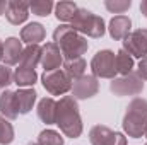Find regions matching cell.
<instances>
[{"mask_svg": "<svg viewBox=\"0 0 147 145\" xmlns=\"http://www.w3.org/2000/svg\"><path fill=\"white\" fill-rule=\"evenodd\" d=\"M22 44L17 38H9L3 43V62L5 65H16L17 62H21L22 56Z\"/></svg>", "mask_w": 147, "mask_h": 145, "instance_id": "obj_13", "label": "cell"}, {"mask_svg": "<svg viewBox=\"0 0 147 145\" xmlns=\"http://www.w3.org/2000/svg\"><path fill=\"white\" fill-rule=\"evenodd\" d=\"M3 58V43L0 41V60Z\"/></svg>", "mask_w": 147, "mask_h": 145, "instance_id": "obj_32", "label": "cell"}, {"mask_svg": "<svg viewBox=\"0 0 147 145\" xmlns=\"http://www.w3.org/2000/svg\"><path fill=\"white\" fill-rule=\"evenodd\" d=\"M55 123L60 126L62 133L69 138H79L82 133V121L79 114V106L74 96H63L57 103V118Z\"/></svg>", "mask_w": 147, "mask_h": 145, "instance_id": "obj_1", "label": "cell"}, {"mask_svg": "<svg viewBox=\"0 0 147 145\" xmlns=\"http://www.w3.org/2000/svg\"><path fill=\"white\" fill-rule=\"evenodd\" d=\"M29 145H38V144H29Z\"/></svg>", "mask_w": 147, "mask_h": 145, "instance_id": "obj_33", "label": "cell"}, {"mask_svg": "<svg viewBox=\"0 0 147 145\" xmlns=\"http://www.w3.org/2000/svg\"><path fill=\"white\" fill-rule=\"evenodd\" d=\"M29 15V3L26 2H17V0H12L9 2L7 5V12H5V17L10 24L14 26H19L22 24Z\"/></svg>", "mask_w": 147, "mask_h": 145, "instance_id": "obj_12", "label": "cell"}, {"mask_svg": "<svg viewBox=\"0 0 147 145\" xmlns=\"http://www.w3.org/2000/svg\"><path fill=\"white\" fill-rule=\"evenodd\" d=\"M146 145H147V144H146Z\"/></svg>", "mask_w": 147, "mask_h": 145, "instance_id": "obj_35", "label": "cell"}, {"mask_svg": "<svg viewBox=\"0 0 147 145\" xmlns=\"http://www.w3.org/2000/svg\"><path fill=\"white\" fill-rule=\"evenodd\" d=\"M14 140V126L7 121V118L0 116V145H9Z\"/></svg>", "mask_w": 147, "mask_h": 145, "instance_id": "obj_25", "label": "cell"}, {"mask_svg": "<svg viewBox=\"0 0 147 145\" xmlns=\"http://www.w3.org/2000/svg\"><path fill=\"white\" fill-rule=\"evenodd\" d=\"M38 116L43 123L53 125L57 118V101L51 97H43L38 104Z\"/></svg>", "mask_w": 147, "mask_h": 145, "instance_id": "obj_16", "label": "cell"}, {"mask_svg": "<svg viewBox=\"0 0 147 145\" xmlns=\"http://www.w3.org/2000/svg\"><path fill=\"white\" fill-rule=\"evenodd\" d=\"M45 36H46V31L39 22H31L26 28H22L21 31V41L28 44H38L39 41L45 39Z\"/></svg>", "mask_w": 147, "mask_h": 145, "instance_id": "obj_17", "label": "cell"}, {"mask_svg": "<svg viewBox=\"0 0 147 145\" xmlns=\"http://www.w3.org/2000/svg\"><path fill=\"white\" fill-rule=\"evenodd\" d=\"M0 113L9 118V119H16L19 116L17 113V106H16V97H14V92L12 91H3L2 96H0Z\"/></svg>", "mask_w": 147, "mask_h": 145, "instance_id": "obj_18", "label": "cell"}, {"mask_svg": "<svg viewBox=\"0 0 147 145\" xmlns=\"http://www.w3.org/2000/svg\"><path fill=\"white\" fill-rule=\"evenodd\" d=\"M99 91V82L94 75H82L72 84V94L75 99H89Z\"/></svg>", "mask_w": 147, "mask_h": 145, "instance_id": "obj_10", "label": "cell"}, {"mask_svg": "<svg viewBox=\"0 0 147 145\" xmlns=\"http://www.w3.org/2000/svg\"><path fill=\"white\" fill-rule=\"evenodd\" d=\"M53 9V2L51 0H36L29 3V10H33V14L36 15H48Z\"/></svg>", "mask_w": 147, "mask_h": 145, "instance_id": "obj_26", "label": "cell"}, {"mask_svg": "<svg viewBox=\"0 0 147 145\" xmlns=\"http://www.w3.org/2000/svg\"><path fill=\"white\" fill-rule=\"evenodd\" d=\"M38 75L33 68H26V67H19L14 72V82L19 87H28V85H34L36 84Z\"/></svg>", "mask_w": 147, "mask_h": 145, "instance_id": "obj_20", "label": "cell"}, {"mask_svg": "<svg viewBox=\"0 0 147 145\" xmlns=\"http://www.w3.org/2000/svg\"><path fill=\"white\" fill-rule=\"evenodd\" d=\"M130 28H132V21L127 15H115L110 21V34L113 39H125L130 34Z\"/></svg>", "mask_w": 147, "mask_h": 145, "instance_id": "obj_15", "label": "cell"}, {"mask_svg": "<svg viewBox=\"0 0 147 145\" xmlns=\"http://www.w3.org/2000/svg\"><path fill=\"white\" fill-rule=\"evenodd\" d=\"M146 137H147V130H146Z\"/></svg>", "mask_w": 147, "mask_h": 145, "instance_id": "obj_34", "label": "cell"}, {"mask_svg": "<svg viewBox=\"0 0 147 145\" xmlns=\"http://www.w3.org/2000/svg\"><path fill=\"white\" fill-rule=\"evenodd\" d=\"M140 12H142V14L147 17V0H144V2L140 3Z\"/></svg>", "mask_w": 147, "mask_h": 145, "instance_id": "obj_31", "label": "cell"}, {"mask_svg": "<svg viewBox=\"0 0 147 145\" xmlns=\"http://www.w3.org/2000/svg\"><path fill=\"white\" fill-rule=\"evenodd\" d=\"M137 75H139L142 80H147V56L140 60V63H139V68H137Z\"/></svg>", "mask_w": 147, "mask_h": 145, "instance_id": "obj_29", "label": "cell"}, {"mask_svg": "<svg viewBox=\"0 0 147 145\" xmlns=\"http://www.w3.org/2000/svg\"><path fill=\"white\" fill-rule=\"evenodd\" d=\"M123 130L132 138H140L147 130V101L135 97L123 116Z\"/></svg>", "mask_w": 147, "mask_h": 145, "instance_id": "obj_3", "label": "cell"}, {"mask_svg": "<svg viewBox=\"0 0 147 145\" xmlns=\"http://www.w3.org/2000/svg\"><path fill=\"white\" fill-rule=\"evenodd\" d=\"M45 68V72H53L58 70L60 65L63 63V55L60 51V48L55 43H46L41 48V62H39Z\"/></svg>", "mask_w": 147, "mask_h": 145, "instance_id": "obj_11", "label": "cell"}, {"mask_svg": "<svg viewBox=\"0 0 147 145\" xmlns=\"http://www.w3.org/2000/svg\"><path fill=\"white\" fill-rule=\"evenodd\" d=\"M53 41L55 44L60 48L62 55L65 56V60H75V58H82V55L87 51L89 44L87 39L79 36L70 26L63 24L58 26L53 33Z\"/></svg>", "mask_w": 147, "mask_h": 145, "instance_id": "obj_2", "label": "cell"}, {"mask_svg": "<svg viewBox=\"0 0 147 145\" xmlns=\"http://www.w3.org/2000/svg\"><path fill=\"white\" fill-rule=\"evenodd\" d=\"M41 62V48L38 44H29L24 51H22V56H21V67H26V68H36V65Z\"/></svg>", "mask_w": 147, "mask_h": 145, "instance_id": "obj_19", "label": "cell"}, {"mask_svg": "<svg viewBox=\"0 0 147 145\" xmlns=\"http://www.w3.org/2000/svg\"><path fill=\"white\" fill-rule=\"evenodd\" d=\"M36 91L34 89H19L14 92L16 97V106H17V113L19 114H26L33 109V104L36 101Z\"/></svg>", "mask_w": 147, "mask_h": 145, "instance_id": "obj_14", "label": "cell"}, {"mask_svg": "<svg viewBox=\"0 0 147 145\" xmlns=\"http://www.w3.org/2000/svg\"><path fill=\"white\" fill-rule=\"evenodd\" d=\"M14 82V73L9 68V65H0V89H7Z\"/></svg>", "mask_w": 147, "mask_h": 145, "instance_id": "obj_28", "label": "cell"}, {"mask_svg": "<svg viewBox=\"0 0 147 145\" xmlns=\"http://www.w3.org/2000/svg\"><path fill=\"white\" fill-rule=\"evenodd\" d=\"M123 50L134 58L147 56V29H137L123 39Z\"/></svg>", "mask_w": 147, "mask_h": 145, "instance_id": "obj_8", "label": "cell"}, {"mask_svg": "<svg viewBox=\"0 0 147 145\" xmlns=\"http://www.w3.org/2000/svg\"><path fill=\"white\" fill-rule=\"evenodd\" d=\"M130 5H132V2L130 0H106L105 2V7L113 12V14H123L125 10H128L130 9Z\"/></svg>", "mask_w": 147, "mask_h": 145, "instance_id": "obj_27", "label": "cell"}, {"mask_svg": "<svg viewBox=\"0 0 147 145\" xmlns=\"http://www.w3.org/2000/svg\"><path fill=\"white\" fill-rule=\"evenodd\" d=\"M41 82L51 96H62L72 91V79L60 68L53 72H45L41 75Z\"/></svg>", "mask_w": 147, "mask_h": 145, "instance_id": "obj_6", "label": "cell"}, {"mask_svg": "<svg viewBox=\"0 0 147 145\" xmlns=\"http://www.w3.org/2000/svg\"><path fill=\"white\" fill-rule=\"evenodd\" d=\"M84 70H86V60L84 58H75V60H65L63 62V72L74 80L82 77Z\"/></svg>", "mask_w": 147, "mask_h": 145, "instance_id": "obj_23", "label": "cell"}, {"mask_svg": "<svg viewBox=\"0 0 147 145\" xmlns=\"http://www.w3.org/2000/svg\"><path fill=\"white\" fill-rule=\"evenodd\" d=\"M142 89H144V80L134 72L128 73V75H123L120 79H113V82L110 84V91L120 97L137 96L142 92Z\"/></svg>", "mask_w": 147, "mask_h": 145, "instance_id": "obj_7", "label": "cell"}, {"mask_svg": "<svg viewBox=\"0 0 147 145\" xmlns=\"http://www.w3.org/2000/svg\"><path fill=\"white\" fill-rule=\"evenodd\" d=\"M116 55L111 50H101L94 55L92 62H91V70L94 73V77H101V79H115L116 75V63H115Z\"/></svg>", "mask_w": 147, "mask_h": 145, "instance_id": "obj_5", "label": "cell"}, {"mask_svg": "<svg viewBox=\"0 0 147 145\" xmlns=\"http://www.w3.org/2000/svg\"><path fill=\"white\" fill-rule=\"evenodd\" d=\"M115 63H116V72L121 73V75H128V73H132V70H134V58L123 48L116 53Z\"/></svg>", "mask_w": 147, "mask_h": 145, "instance_id": "obj_22", "label": "cell"}, {"mask_svg": "<svg viewBox=\"0 0 147 145\" xmlns=\"http://www.w3.org/2000/svg\"><path fill=\"white\" fill-rule=\"evenodd\" d=\"M77 9L79 7L74 2H60L55 7V15L62 22H70L74 19V15H75V12H77Z\"/></svg>", "mask_w": 147, "mask_h": 145, "instance_id": "obj_21", "label": "cell"}, {"mask_svg": "<svg viewBox=\"0 0 147 145\" xmlns=\"http://www.w3.org/2000/svg\"><path fill=\"white\" fill-rule=\"evenodd\" d=\"M38 145H63V137L55 130H43L38 137Z\"/></svg>", "mask_w": 147, "mask_h": 145, "instance_id": "obj_24", "label": "cell"}, {"mask_svg": "<svg viewBox=\"0 0 147 145\" xmlns=\"http://www.w3.org/2000/svg\"><path fill=\"white\" fill-rule=\"evenodd\" d=\"M7 5H9V2H5V0H0V15L7 12Z\"/></svg>", "mask_w": 147, "mask_h": 145, "instance_id": "obj_30", "label": "cell"}, {"mask_svg": "<svg viewBox=\"0 0 147 145\" xmlns=\"http://www.w3.org/2000/svg\"><path fill=\"white\" fill-rule=\"evenodd\" d=\"M89 140L92 145H127V138L121 133H116L103 125H96L89 132Z\"/></svg>", "mask_w": 147, "mask_h": 145, "instance_id": "obj_9", "label": "cell"}, {"mask_svg": "<svg viewBox=\"0 0 147 145\" xmlns=\"http://www.w3.org/2000/svg\"><path fill=\"white\" fill-rule=\"evenodd\" d=\"M70 28L75 33L79 31V33L87 34L91 38H101L106 31L105 21L87 9H77L74 19L70 21Z\"/></svg>", "mask_w": 147, "mask_h": 145, "instance_id": "obj_4", "label": "cell"}]
</instances>
